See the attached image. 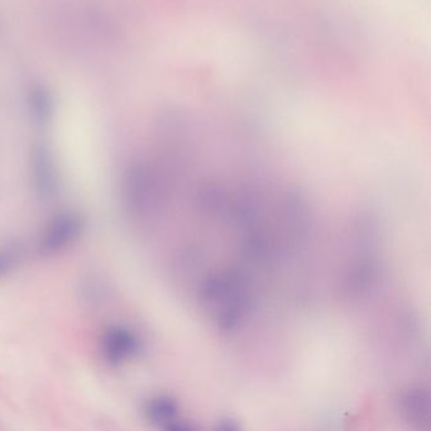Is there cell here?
<instances>
[{
  "instance_id": "6",
  "label": "cell",
  "mask_w": 431,
  "mask_h": 431,
  "mask_svg": "<svg viewBox=\"0 0 431 431\" xmlns=\"http://www.w3.org/2000/svg\"><path fill=\"white\" fill-rule=\"evenodd\" d=\"M28 109L37 125H44L51 119L55 102L51 91L44 85H35L28 91Z\"/></svg>"
},
{
  "instance_id": "7",
  "label": "cell",
  "mask_w": 431,
  "mask_h": 431,
  "mask_svg": "<svg viewBox=\"0 0 431 431\" xmlns=\"http://www.w3.org/2000/svg\"><path fill=\"white\" fill-rule=\"evenodd\" d=\"M402 410L410 420L421 425L429 421V395L421 388H410L400 398Z\"/></svg>"
},
{
  "instance_id": "3",
  "label": "cell",
  "mask_w": 431,
  "mask_h": 431,
  "mask_svg": "<svg viewBox=\"0 0 431 431\" xmlns=\"http://www.w3.org/2000/svg\"><path fill=\"white\" fill-rule=\"evenodd\" d=\"M32 187L41 199H50L59 189V169L50 148L36 145L30 156Z\"/></svg>"
},
{
  "instance_id": "2",
  "label": "cell",
  "mask_w": 431,
  "mask_h": 431,
  "mask_svg": "<svg viewBox=\"0 0 431 431\" xmlns=\"http://www.w3.org/2000/svg\"><path fill=\"white\" fill-rule=\"evenodd\" d=\"M82 228L84 223L77 212H65L56 215L46 227L39 239V255L44 257L59 255L80 237Z\"/></svg>"
},
{
  "instance_id": "8",
  "label": "cell",
  "mask_w": 431,
  "mask_h": 431,
  "mask_svg": "<svg viewBox=\"0 0 431 431\" xmlns=\"http://www.w3.org/2000/svg\"><path fill=\"white\" fill-rule=\"evenodd\" d=\"M22 259L21 249L15 246H9L0 249V277H4L10 270L15 268Z\"/></svg>"
},
{
  "instance_id": "4",
  "label": "cell",
  "mask_w": 431,
  "mask_h": 431,
  "mask_svg": "<svg viewBox=\"0 0 431 431\" xmlns=\"http://www.w3.org/2000/svg\"><path fill=\"white\" fill-rule=\"evenodd\" d=\"M102 357L110 365H123L138 356L140 342L138 336L125 325H109L102 333L100 340Z\"/></svg>"
},
{
  "instance_id": "5",
  "label": "cell",
  "mask_w": 431,
  "mask_h": 431,
  "mask_svg": "<svg viewBox=\"0 0 431 431\" xmlns=\"http://www.w3.org/2000/svg\"><path fill=\"white\" fill-rule=\"evenodd\" d=\"M145 415L152 424L166 429H183L178 424V405L169 396H154L146 402Z\"/></svg>"
},
{
  "instance_id": "1",
  "label": "cell",
  "mask_w": 431,
  "mask_h": 431,
  "mask_svg": "<svg viewBox=\"0 0 431 431\" xmlns=\"http://www.w3.org/2000/svg\"><path fill=\"white\" fill-rule=\"evenodd\" d=\"M157 177L145 162H134L122 177V201L127 212L142 217L151 210L156 201Z\"/></svg>"
}]
</instances>
